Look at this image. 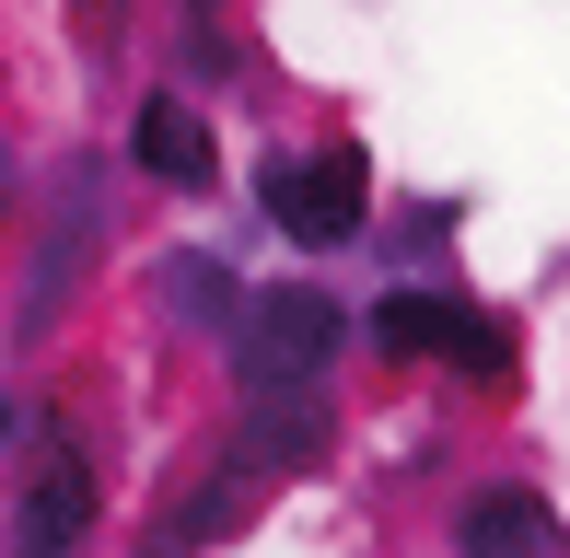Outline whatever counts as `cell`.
<instances>
[{"label":"cell","mask_w":570,"mask_h":558,"mask_svg":"<svg viewBox=\"0 0 570 558\" xmlns=\"http://www.w3.org/2000/svg\"><path fill=\"white\" fill-rule=\"evenodd\" d=\"M361 338L396 349V361H443V372H465V385H512V326L478 315L454 279H396V291L361 315Z\"/></svg>","instance_id":"1"},{"label":"cell","mask_w":570,"mask_h":558,"mask_svg":"<svg viewBox=\"0 0 570 558\" xmlns=\"http://www.w3.org/2000/svg\"><path fill=\"white\" fill-rule=\"evenodd\" d=\"M338 349H350V302H326V291H303V279H279V291L245 302L233 361H245V396H326Z\"/></svg>","instance_id":"2"},{"label":"cell","mask_w":570,"mask_h":558,"mask_svg":"<svg viewBox=\"0 0 570 558\" xmlns=\"http://www.w3.org/2000/svg\"><path fill=\"white\" fill-rule=\"evenodd\" d=\"M256 210H268L303 257H326V245H350L361 221H373V163H361L350 140L338 151H268V163H256Z\"/></svg>","instance_id":"3"},{"label":"cell","mask_w":570,"mask_h":558,"mask_svg":"<svg viewBox=\"0 0 570 558\" xmlns=\"http://www.w3.org/2000/svg\"><path fill=\"white\" fill-rule=\"evenodd\" d=\"M94 512H106L94 454L82 442H36V466H23V489H12V558H82Z\"/></svg>","instance_id":"4"},{"label":"cell","mask_w":570,"mask_h":558,"mask_svg":"<svg viewBox=\"0 0 570 558\" xmlns=\"http://www.w3.org/2000/svg\"><path fill=\"white\" fill-rule=\"evenodd\" d=\"M128 163H140L151 187H175V198L222 187V140H210V117H198L187 93H140V117H128Z\"/></svg>","instance_id":"5"},{"label":"cell","mask_w":570,"mask_h":558,"mask_svg":"<svg viewBox=\"0 0 570 558\" xmlns=\"http://www.w3.org/2000/svg\"><path fill=\"white\" fill-rule=\"evenodd\" d=\"M454 558H570V524L535 489H478L454 512Z\"/></svg>","instance_id":"6"},{"label":"cell","mask_w":570,"mask_h":558,"mask_svg":"<svg viewBox=\"0 0 570 558\" xmlns=\"http://www.w3.org/2000/svg\"><path fill=\"white\" fill-rule=\"evenodd\" d=\"M164 302H175V315H233L222 257H164Z\"/></svg>","instance_id":"7"},{"label":"cell","mask_w":570,"mask_h":558,"mask_svg":"<svg viewBox=\"0 0 570 558\" xmlns=\"http://www.w3.org/2000/svg\"><path fill=\"white\" fill-rule=\"evenodd\" d=\"M23 442V408H12V385H0V454H12Z\"/></svg>","instance_id":"8"},{"label":"cell","mask_w":570,"mask_h":558,"mask_svg":"<svg viewBox=\"0 0 570 558\" xmlns=\"http://www.w3.org/2000/svg\"><path fill=\"white\" fill-rule=\"evenodd\" d=\"M12 198H23V175H12V140H0V210H12Z\"/></svg>","instance_id":"9"}]
</instances>
